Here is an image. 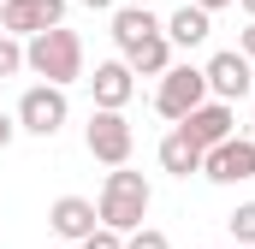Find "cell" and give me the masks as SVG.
Wrapping results in <instances>:
<instances>
[{
  "mask_svg": "<svg viewBox=\"0 0 255 249\" xmlns=\"http://www.w3.org/2000/svg\"><path fill=\"white\" fill-rule=\"evenodd\" d=\"M232 124H238V113H232L226 101H202V107H196V113H190L184 124H178V130H184L196 148L208 154V148H220V142H232V136H238Z\"/></svg>",
  "mask_w": 255,
  "mask_h": 249,
  "instance_id": "obj_9",
  "label": "cell"
},
{
  "mask_svg": "<svg viewBox=\"0 0 255 249\" xmlns=\"http://www.w3.org/2000/svg\"><path fill=\"white\" fill-rule=\"evenodd\" d=\"M77 6H89V12H113V0H77Z\"/></svg>",
  "mask_w": 255,
  "mask_h": 249,
  "instance_id": "obj_23",
  "label": "cell"
},
{
  "mask_svg": "<svg viewBox=\"0 0 255 249\" xmlns=\"http://www.w3.org/2000/svg\"><path fill=\"white\" fill-rule=\"evenodd\" d=\"M24 71L42 77V83H54V89L77 83V77H83V42H77V30L60 24V30L30 36V42H24Z\"/></svg>",
  "mask_w": 255,
  "mask_h": 249,
  "instance_id": "obj_2",
  "label": "cell"
},
{
  "mask_svg": "<svg viewBox=\"0 0 255 249\" xmlns=\"http://www.w3.org/2000/svg\"><path fill=\"white\" fill-rule=\"evenodd\" d=\"M148 36H160V18H154L148 6H119V12H113V42H119V54H136Z\"/></svg>",
  "mask_w": 255,
  "mask_h": 249,
  "instance_id": "obj_12",
  "label": "cell"
},
{
  "mask_svg": "<svg viewBox=\"0 0 255 249\" xmlns=\"http://www.w3.org/2000/svg\"><path fill=\"white\" fill-rule=\"evenodd\" d=\"M89 89H95V113H125V101L136 95V77H130L125 60H101Z\"/></svg>",
  "mask_w": 255,
  "mask_h": 249,
  "instance_id": "obj_10",
  "label": "cell"
},
{
  "mask_svg": "<svg viewBox=\"0 0 255 249\" xmlns=\"http://www.w3.org/2000/svg\"><path fill=\"white\" fill-rule=\"evenodd\" d=\"M250 142H255V136H250Z\"/></svg>",
  "mask_w": 255,
  "mask_h": 249,
  "instance_id": "obj_28",
  "label": "cell"
},
{
  "mask_svg": "<svg viewBox=\"0 0 255 249\" xmlns=\"http://www.w3.org/2000/svg\"><path fill=\"white\" fill-rule=\"evenodd\" d=\"M238 6H244V12H250V24H255V0H238Z\"/></svg>",
  "mask_w": 255,
  "mask_h": 249,
  "instance_id": "obj_24",
  "label": "cell"
},
{
  "mask_svg": "<svg viewBox=\"0 0 255 249\" xmlns=\"http://www.w3.org/2000/svg\"><path fill=\"white\" fill-rule=\"evenodd\" d=\"M77 249H125V238H119V232H107V226H95V232H89Z\"/></svg>",
  "mask_w": 255,
  "mask_h": 249,
  "instance_id": "obj_19",
  "label": "cell"
},
{
  "mask_svg": "<svg viewBox=\"0 0 255 249\" xmlns=\"http://www.w3.org/2000/svg\"><path fill=\"white\" fill-rule=\"evenodd\" d=\"M238 54H244V60L255 65V24H250V30H244V36H238Z\"/></svg>",
  "mask_w": 255,
  "mask_h": 249,
  "instance_id": "obj_20",
  "label": "cell"
},
{
  "mask_svg": "<svg viewBox=\"0 0 255 249\" xmlns=\"http://www.w3.org/2000/svg\"><path fill=\"white\" fill-rule=\"evenodd\" d=\"M208 101V77L196 71V65H172L166 77H160V89H154V107H160V119H172V124H184Z\"/></svg>",
  "mask_w": 255,
  "mask_h": 249,
  "instance_id": "obj_3",
  "label": "cell"
},
{
  "mask_svg": "<svg viewBox=\"0 0 255 249\" xmlns=\"http://www.w3.org/2000/svg\"><path fill=\"white\" fill-rule=\"evenodd\" d=\"M160 166L172 178H190V172H202V148H196L184 130H172V136H160Z\"/></svg>",
  "mask_w": 255,
  "mask_h": 249,
  "instance_id": "obj_15",
  "label": "cell"
},
{
  "mask_svg": "<svg viewBox=\"0 0 255 249\" xmlns=\"http://www.w3.org/2000/svg\"><path fill=\"white\" fill-rule=\"evenodd\" d=\"M125 65H130V77H166V71H172V42H166V30L148 36L136 54H125Z\"/></svg>",
  "mask_w": 255,
  "mask_h": 249,
  "instance_id": "obj_14",
  "label": "cell"
},
{
  "mask_svg": "<svg viewBox=\"0 0 255 249\" xmlns=\"http://www.w3.org/2000/svg\"><path fill=\"white\" fill-rule=\"evenodd\" d=\"M0 6H6V0H0Z\"/></svg>",
  "mask_w": 255,
  "mask_h": 249,
  "instance_id": "obj_27",
  "label": "cell"
},
{
  "mask_svg": "<svg viewBox=\"0 0 255 249\" xmlns=\"http://www.w3.org/2000/svg\"><path fill=\"white\" fill-rule=\"evenodd\" d=\"M125 249H172V244H166V232L142 226V232H130V238H125Z\"/></svg>",
  "mask_w": 255,
  "mask_h": 249,
  "instance_id": "obj_18",
  "label": "cell"
},
{
  "mask_svg": "<svg viewBox=\"0 0 255 249\" xmlns=\"http://www.w3.org/2000/svg\"><path fill=\"white\" fill-rule=\"evenodd\" d=\"M0 24H6V36L60 30V24H65V0H6V6H0Z\"/></svg>",
  "mask_w": 255,
  "mask_h": 249,
  "instance_id": "obj_8",
  "label": "cell"
},
{
  "mask_svg": "<svg viewBox=\"0 0 255 249\" xmlns=\"http://www.w3.org/2000/svg\"><path fill=\"white\" fill-rule=\"evenodd\" d=\"M202 77H208V95L214 101H238V95H250V83H255V65L238 54V48H226V54H214V60L202 65Z\"/></svg>",
  "mask_w": 255,
  "mask_h": 249,
  "instance_id": "obj_7",
  "label": "cell"
},
{
  "mask_svg": "<svg viewBox=\"0 0 255 249\" xmlns=\"http://www.w3.org/2000/svg\"><path fill=\"white\" fill-rule=\"evenodd\" d=\"M130 142H136V130L125 124V113H89L83 148H89L95 160H107V166H125V160H130Z\"/></svg>",
  "mask_w": 255,
  "mask_h": 249,
  "instance_id": "obj_5",
  "label": "cell"
},
{
  "mask_svg": "<svg viewBox=\"0 0 255 249\" xmlns=\"http://www.w3.org/2000/svg\"><path fill=\"white\" fill-rule=\"evenodd\" d=\"M12 136H18V119H6V113H0V148H6Z\"/></svg>",
  "mask_w": 255,
  "mask_h": 249,
  "instance_id": "obj_21",
  "label": "cell"
},
{
  "mask_svg": "<svg viewBox=\"0 0 255 249\" xmlns=\"http://www.w3.org/2000/svg\"><path fill=\"white\" fill-rule=\"evenodd\" d=\"M125 6H154V0H125Z\"/></svg>",
  "mask_w": 255,
  "mask_h": 249,
  "instance_id": "obj_25",
  "label": "cell"
},
{
  "mask_svg": "<svg viewBox=\"0 0 255 249\" xmlns=\"http://www.w3.org/2000/svg\"><path fill=\"white\" fill-rule=\"evenodd\" d=\"M202 178L208 184H244V178H255V142L250 136H232V142L208 148L202 154Z\"/></svg>",
  "mask_w": 255,
  "mask_h": 249,
  "instance_id": "obj_6",
  "label": "cell"
},
{
  "mask_svg": "<svg viewBox=\"0 0 255 249\" xmlns=\"http://www.w3.org/2000/svg\"><path fill=\"white\" fill-rule=\"evenodd\" d=\"M48 226H54V238H65V244H83V238L101 226V214H95V202H83V196H60V202L48 208Z\"/></svg>",
  "mask_w": 255,
  "mask_h": 249,
  "instance_id": "obj_11",
  "label": "cell"
},
{
  "mask_svg": "<svg viewBox=\"0 0 255 249\" xmlns=\"http://www.w3.org/2000/svg\"><path fill=\"white\" fill-rule=\"evenodd\" d=\"M190 6H202V12L214 18V12H220V6H232V0H190Z\"/></svg>",
  "mask_w": 255,
  "mask_h": 249,
  "instance_id": "obj_22",
  "label": "cell"
},
{
  "mask_svg": "<svg viewBox=\"0 0 255 249\" xmlns=\"http://www.w3.org/2000/svg\"><path fill=\"white\" fill-rule=\"evenodd\" d=\"M18 71H24V42L0 30V77H18Z\"/></svg>",
  "mask_w": 255,
  "mask_h": 249,
  "instance_id": "obj_17",
  "label": "cell"
},
{
  "mask_svg": "<svg viewBox=\"0 0 255 249\" xmlns=\"http://www.w3.org/2000/svg\"><path fill=\"white\" fill-rule=\"evenodd\" d=\"M250 101H255V83H250Z\"/></svg>",
  "mask_w": 255,
  "mask_h": 249,
  "instance_id": "obj_26",
  "label": "cell"
},
{
  "mask_svg": "<svg viewBox=\"0 0 255 249\" xmlns=\"http://www.w3.org/2000/svg\"><path fill=\"white\" fill-rule=\"evenodd\" d=\"M226 226H232L238 249H255V202H238V208L226 214Z\"/></svg>",
  "mask_w": 255,
  "mask_h": 249,
  "instance_id": "obj_16",
  "label": "cell"
},
{
  "mask_svg": "<svg viewBox=\"0 0 255 249\" xmlns=\"http://www.w3.org/2000/svg\"><path fill=\"white\" fill-rule=\"evenodd\" d=\"M148 208H154V190L142 172H125V166H113L107 172V184H101V202H95V214H101V226L107 232H142V220H148Z\"/></svg>",
  "mask_w": 255,
  "mask_h": 249,
  "instance_id": "obj_1",
  "label": "cell"
},
{
  "mask_svg": "<svg viewBox=\"0 0 255 249\" xmlns=\"http://www.w3.org/2000/svg\"><path fill=\"white\" fill-rule=\"evenodd\" d=\"M65 89H54V83H30L24 89V101H18V130H30V136H54L65 124Z\"/></svg>",
  "mask_w": 255,
  "mask_h": 249,
  "instance_id": "obj_4",
  "label": "cell"
},
{
  "mask_svg": "<svg viewBox=\"0 0 255 249\" xmlns=\"http://www.w3.org/2000/svg\"><path fill=\"white\" fill-rule=\"evenodd\" d=\"M160 30H166V42H172V48H196V42H208L214 18H208L202 6H190V0H184V6H178V12H172V18H166Z\"/></svg>",
  "mask_w": 255,
  "mask_h": 249,
  "instance_id": "obj_13",
  "label": "cell"
}]
</instances>
